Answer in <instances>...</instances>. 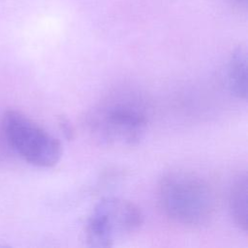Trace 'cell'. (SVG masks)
Wrapping results in <instances>:
<instances>
[{
	"label": "cell",
	"instance_id": "6da1fadb",
	"mask_svg": "<svg viewBox=\"0 0 248 248\" xmlns=\"http://www.w3.org/2000/svg\"><path fill=\"white\" fill-rule=\"evenodd\" d=\"M150 118V106L133 90L108 94L88 113L89 133L98 142L110 147H131L143 138Z\"/></svg>",
	"mask_w": 248,
	"mask_h": 248
},
{
	"label": "cell",
	"instance_id": "52a82bcc",
	"mask_svg": "<svg viewBox=\"0 0 248 248\" xmlns=\"http://www.w3.org/2000/svg\"><path fill=\"white\" fill-rule=\"evenodd\" d=\"M233 7L239 11L246 10L247 8V0H230Z\"/></svg>",
	"mask_w": 248,
	"mask_h": 248
},
{
	"label": "cell",
	"instance_id": "277c9868",
	"mask_svg": "<svg viewBox=\"0 0 248 248\" xmlns=\"http://www.w3.org/2000/svg\"><path fill=\"white\" fill-rule=\"evenodd\" d=\"M143 223L140 208L134 202L106 198L94 207L85 225V239L93 247H109Z\"/></svg>",
	"mask_w": 248,
	"mask_h": 248
},
{
	"label": "cell",
	"instance_id": "3957f363",
	"mask_svg": "<svg viewBox=\"0 0 248 248\" xmlns=\"http://www.w3.org/2000/svg\"><path fill=\"white\" fill-rule=\"evenodd\" d=\"M2 131L9 145L27 163L51 168L59 162L60 141L22 112L7 110L2 117Z\"/></svg>",
	"mask_w": 248,
	"mask_h": 248
},
{
	"label": "cell",
	"instance_id": "7a4b0ae2",
	"mask_svg": "<svg viewBox=\"0 0 248 248\" xmlns=\"http://www.w3.org/2000/svg\"><path fill=\"white\" fill-rule=\"evenodd\" d=\"M163 212L174 223L202 227L215 215L217 199L213 188L202 177L185 170L166 173L158 185Z\"/></svg>",
	"mask_w": 248,
	"mask_h": 248
},
{
	"label": "cell",
	"instance_id": "5b68a950",
	"mask_svg": "<svg viewBox=\"0 0 248 248\" xmlns=\"http://www.w3.org/2000/svg\"><path fill=\"white\" fill-rule=\"evenodd\" d=\"M225 78L230 92L238 99L247 97V56L242 47L236 48L228 59Z\"/></svg>",
	"mask_w": 248,
	"mask_h": 248
},
{
	"label": "cell",
	"instance_id": "8992f818",
	"mask_svg": "<svg viewBox=\"0 0 248 248\" xmlns=\"http://www.w3.org/2000/svg\"><path fill=\"white\" fill-rule=\"evenodd\" d=\"M247 175L239 174L231 186L229 193V208L234 223L243 232L247 231Z\"/></svg>",
	"mask_w": 248,
	"mask_h": 248
}]
</instances>
